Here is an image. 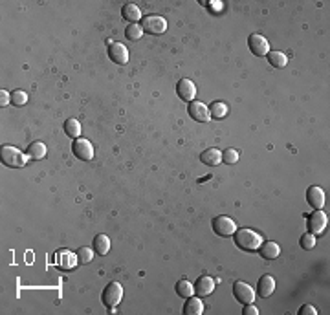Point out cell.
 I'll use <instances>...</instances> for the list:
<instances>
[{"mask_svg":"<svg viewBox=\"0 0 330 315\" xmlns=\"http://www.w3.org/2000/svg\"><path fill=\"white\" fill-rule=\"evenodd\" d=\"M233 238H235V245H238L240 250L244 251H257L259 245L262 244V236L259 235L257 231L253 229H237L233 233Z\"/></svg>","mask_w":330,"mask_h":315,"instance_id":"1","label":"cell"},{"mask_svg":"<svg viewBox=\"0 0 330 315\" xmlns=\"http://www.w3.org/2000/svg\"><path fill=\"white\" fill-rule=\"evenodd\" d=\"M0 156H2V163L6 167H11V169H20L30 160L26 154H22L17 147H11V145H4L0 150Z\"/></svg>","mask_w":330,"mask_h":315,"instance_id":"2","label":"cell"},{"mask_svg":"<svg viewBox=\"0 0 330 315\" xmlns=\"http://www.w3.org/2000/svg\"><path fill=\"white\" fill-rule=\"evenodd\" d=\"M121 299H123V286L119 284V282H116V280L108 282V284L105 286V289H103V295H101L103 304H105L106 308H110V310H114L119 302H121Z\"/></svg>","mask_w":330,"mask_h":315,"instance_id":"3","label":"cell"},{"mask_svg":"<svg viewBox=\"0 0 330 315\" xmlns=\"http://www.w3.org/2000/svg\"><path fill=\"white\" fill-rule=\"evenodd\" d=\"M140 26L150 35H162L167 30V20L163 17H158V15H147V17L141 18Z\"/></svg>","mask_w":330,"mask_h":315,"instance_id":"4","label":"cell"},{"mask_svg":"<svg viewBox=\"0 0 330 315\" xmlns=\"http://www.w3.org/2000/svg\"><path fill=\"white\" fill-rule=\"evenodd\" d=\"M211 228L218 236H231L235 231H237V226H235V222L229 218V216H226V215L215 216V218H213V222H211Z\"/></svg>","mask_w":330,"mask_h":315,"instance_id":"5","label":"cell"},{"mask_svg":"<svg viewBox=\"0 0 330 315\" xmlns=\"http://www.w3.org/2000/svg\"><path fill=\"white\" fill-rule=\"evenodd\" d=\"M248 48H250V52L253 53V55H257V57H266L270 52V42L264 39L260 33H251V35L248 37Z\"/></svg>","mask_w":330,"mask_h":315,"instance_id":"6","label":"cell"},{"mask_svg":"<svg viewBox=\"0 0 330 315\" xmlns=\"http://www.w3.org/2000/svg\"><path fill=\"white\" fill-rule=\"evenodd\" d=\"M55 266L59 267V269H62V272H70V269H74L75 266H77V262H79V258H77V253H72V251L68 250H59L57 253H55Z\"/></svg>","mask_w":330,"mask_h":315,"instance_id":"7","label":"cell"},{"mask_svg":"<svg viewBox=\"0 0 330 315\" xmlns=\"http://www.w3.org/2000/svg\"><path fill=\"white\" fill-rule=\"evenodd\" d=\"M326 223H328V216L321 209H316V213H312V215L308 216L306 228L312 235H321L326 229Z\"/></svg>","mask_w":330,"mask_h":315,"instance_id":"8","label":"cell"},{"mask_svg":"<svg viewBox=\"0 0 330 315\" xmlns=\"http://www.w3.org/2000/svg\"><path fill=\"white\" fill-rule=\"evenodd\" d=\"M233 295L240 304H253L255 302V291L246 282H235L233 284Z\"/></svg>","mask_w":330,"mask_h":315,"instance_id":"9","label":"cell"},{"mask_svg":"<svg viewBox=\"0 0 330 315\" xmlns=\"http://www.w3.org/2000/svg\"><path fill=\"white\" fill-rule=\"evenodd\" d=\"M72 152H74L75 158H79L83 162H88V160H92L94 158V147L88 140L77 138V140H74V143H72Z\"/></svg>","mask_w":330,"mask_h":315,"instance_id":"10","label":"cell"},{"mask_svg":"<svg viewBox=\"0 0 330 315\" xmlns=\"http://www.w3.org/2000/svg\"><path fill=\"white\" fill-rule=\"evenodd\" d=\"M108 57L112 62H116V64H127L128 62V50L125 44L121 42H108Z\"/></svg>","mask_w":330,"mask_h":315,"instance_id":"11","label":"cell"},{"mask_svg":"<svg viewBox=\"0 0 330 315\" xmlns=\"http://www.w3.org/2000/svg\"><path fill=\"white\" fill-rule=\"evenodd\" d=\"M176 94H178V97L182 101L191 103L196 97V86H194V83L191 79H180L178 84H176Z\"/></svg>","mask_w":330,"mask_h":315,"instance_id":"12","label":"cell"},{"mask_svg":"<svg viewBox=\"0 0 330 315\" xmlns=\"http://www.w3.org/2000/svg\"><path fill=\"white\" fill-rule=\"evenodd\" d=\"M187 112H189L191 118L198 123H207L209 119H211L209 108H207L204 103H200V101H191L189 106H187Z\"/></svg>","mask_w":330,"mask_h":315,"instance_id":"13","label":"cell"},{"mask_svg":"<svg viewBox=\"0 0 330 315\" xmlns=\"http://www.w3.org/2000/svg\"><path fill=\"white\" fill-rule=\"evenodd\" d=\"M306 201L314 207V209H323V206H325V191H323L321 187H316V185L308 187Z\"/></svg>","mask_w":330,"mask_h":315,"instance_id":"14","label":"cell"},{"mask_svg":"<svg viewBox=\"0 0 330 315\" xmlns=\"http://www.w3.org/2000/svg\"><path fill=\"white\" fill-rule=\"evenodd\" d=\"M213 289H215V280L211 277L202 275L198 277L196 282H194V295H198V297H207Z\"/></svg>","mask_w":330,"mask_h":315,"instance_id":"15","label":"cell"},{"mask_svg":"<svg viewBox=\"0 0 330 315\" xmlns=\"http://www.w3.org/2000/svg\"><path fill=\"white\" fill-rule=\"evenodd\" d=\"M275 291V280H273L272 275H262L257 282V295L259 297L268 299L270 295Z\"/></svg>","mask_w":330,"mask_h":315,"instance_id":"16","label":"cell"},{"mask_svg":"<svg viewBox=\"0 0 330 315\" xmlns=\"http://www.w3.org/2000/svg\"><path fill=\"white\" fill-rule=\"evenodd\" d=\"M184 313L185 315H202L204 313L202 299L198 297V295L187 297V301H185V304H184Z\"/></svg>","mask_w":330,"mask_h":315,"instance_id":"17","label":"cell"},{"mask_svg":"<svg viewBox=\"0 0 330 315\" xmlns=\"http://www.w3.org/2000/svg\"><path fill=\"white\" fill-rule=\"evenodd\" d=\"M259 253L266 260H272V258H277L281 255V248H279L277 242H262L259 245Z\"/></svg>","mask_w":330,"mask_h":315,"instance_id":"18","label":"cell"},{"mask_svg":"<svg viewBox=\"0 0 330 315\" xmlns=\"http://www.w3.org/2000/svg\"><path fill=\"white\" fill-rule=\"evenodd\" d=\"M200 160H202V163H206V165L216 167L222 163V152H220L218 149H215V147H211V149L204 150V152L200 154Z\"/></svg>","mask_w":330,"mask_h":315,"instance_id":"19","label":"cell"},{"mask_svg":"<svg viewBox=\"0 0 330 315\" xmlns=\"http://www.w3.org/2000/svg\"><path fill=\"white\" fill-rule=\"evenodd\" d=\"M121 17L130 24H138V20H141V11L136 4H125L121 8Z\"/></svg>","mask_w":330,"mask_h":315,"instance_id":"20","label":"cell"},{"mask_svg":"<svg viewBox=\"0 0 330 315\" xmlns=\"http://www.w3.org/2000/svg\"><path fill=\"white\" fill-rule=\"evenodd\" d=\"M92 250L97 255H106L110 251V238L106 235H96L92 242Z\"/></svg>","mask_w":330,"mask_h":315,"instance_id":"21","label":"cell"},{"mask_svg":"<svg viewBox=\"0 0 330 315\" xmlns=\"http://www.w3.org/2000/svg\"><path fill=\"white\" fill-rule=\"evenodd\" d=\"M26 156L30 160H42L46 156V145L42 141H33V143L28 145V150H26Z\"/></svg>","mask_w":330,"mask_h":315,"instance_id":"22","label":"cell"},{"mask_svg":"<svg viewBox=\"0 0 330 315\" xmlns=\"http://www.w3.org/2000/svg\"><path fill=\"white\" fill-rule=\"evenodd\" d=\"M209 114L215 119H224L228 116V105H226L224 101H213L211 105H209Z\"/></svg>","mask_w":330,"mask_h":315,"instance_id":"23","label":"cell"},{"mask_svg":"<svg viewBox=\"0 0 330 315\" xmlns=\"http://www.w3.org/2000/svg\"><path fill=\"white\" fill-rule=\"evenodd\" d=\"M266 57H268L270 66H273V68H284L288 64V57L282 52H268Z\"/></svg>","mask_w":330,"mask_h":315,"instance_id":"24","label":"cell"},{"mask_svg":"<svg viewBox=\"0 0 330 315\" xmlns=\"http://www.w3.org/2000/svg\"><path fill=\"white\" fill-rule=\"evenodd\" d=\"M64 132H66V136H70V138H74V140H77V138H79V134H81V123L77 121V119H74V118L66 119V121H64Z\"/></svg>","mask_w":330,"mask_h":315,"instance_id":"25","label":"cell"},{"mask_svg":"<svg viewBox=\"0 0 330 315\" xmlns=\"http://www.w3.org/2000/svg\"><path fill=\"white\" fill-rule=\"evenodd\" d=\"M176 294L180 295V297L187 299V297H191V295H194V286L191 284L189 280L182 279L176 282Z\"/></svg>","mask_w":330,"mask_h":315,"instance_id":"26","label":"cell"},{"mask_svg":"<svg viewBox=\"0 0 330 315\" xmlns=\"http://www.w3.org/2000/svg\"><path fill=\"white\" fill-rule=\"evenodd\" d=\"M141 35H143V28L140 24H130V26L125 28V37H127V40L136 42V40L141 39Z\"/></svg>","mask_w":330,"mask_h":315,"instance_id":"27","label":"cell"},{"mask_svg":"<svg viewBox=\"0 0 330 315\" xmlns=\"http://www.w3.org/2000/svg\"><path fill=\"white\" fill-rule=\"evenodd\" d=\"M299 244H301V248H303V250H306V251L314 250V248H316V236H314L312 233H306V235L301 236Z\"/></svg>","mask_w":330,"mask_h":315,"instance_id":"28","label":"cell"},{"mask_svg":"<svg viewBox=\"0 0 330 315\" xmlns=\"http://www.w3.org/2000/svg\"><path fill=\"white\" fill-rule=\"evenodd\" d=\"M77 258H79V262H81V264L92 262L94 250H90V248H79V250H77Z\"/></svg>","mask_w":330,"mask_h":315,"instance_id":"29","label":"cell"},{"mask_svg":"<svg viewBox=\"0 0 330 315\" xmlns=\"http://www.w3.org/2000/svg\"><path fill=\"white\" fill-rule=\"evenodd\" d=\"M11 103H13L15 106H24L28 103V94L22 92V90H15V92L11 94Z\"/></svg>","mask_w":330,"mask_h":315,"instance_id":"30","label":"cell"},{"mask_svg":"<svg viewBox=\"0 0 330 315\" xmlns=\"http://www.w3.org/2000/svg\"><path fill=\"white\" fill-rule=\"evenodd\" d=\"M222 162L228 163V165H233V163L238 162V150L235 149H226L222 152Z\"/></svg>","mask_w":330,"mask_h":315,"instance_id":"31","label":"cell"},{"mask_svg":"<svg viewBox=\"0 0 330 315\" xmlns=\"http://www.w3.org/2000/svg\"><path fill=\"white\" fill-rule=\"evenodd\" d=\"M299 315H316L317 310L312 306V304H303V306L299 308V311H297Z\"/></svg>","mask_w":330,"mask_h":315,"instance_id":"32","label":"cell"},{"mask_svg":"<svg viewBox=\"0 0 330 315\" xmlns=\"http://www.w3.org/2000/svg\"><path fill=\"white\" fill-rule=\"evenodd\" d=\"M244 315H259V310H257L253 304H244V310H242Z\"/></svg>","mask_w":330,"mask_h":315,"instance_id":"33","label":"cell"},{"mask_svg":"<svg viewBox=\"0 0 330 315\" xmlns=\"http://www.w3.org/2000/svg\"><path fill=\"white\" fill-rule=\"evenodd\" d=\"M8 103H11V94H8L6 90H2V92H0V105L6 106Z\"/></svg>","mask_w":330,"mask_h":315,"instance_id":"34","label":"cell"},{"mask_svg":"<svg viewBox=\"0 0 330 315\" xmlns=\"http://www.w3.org/2000/svg\"><path fill=\"white\" fill-rule=\"evenodd\" d=\"M207 8L211 9L213 13H220L222 11V2H207Z\"/></svg>","mask_w":330,"mask_h":315,"instance_id":"35","label":"cell"}]
</instances>
